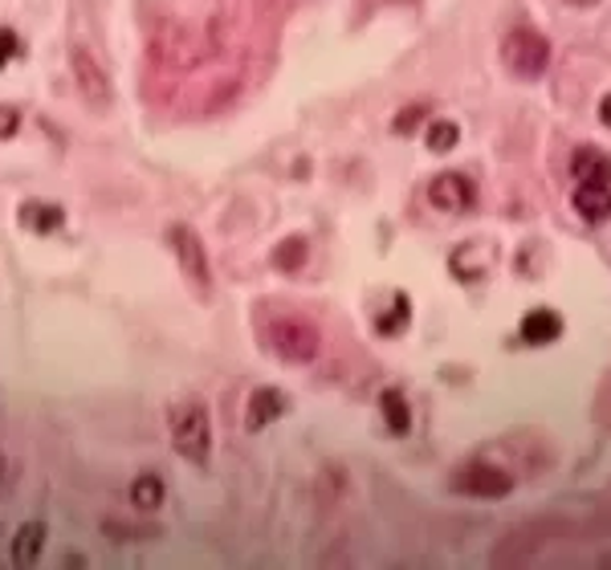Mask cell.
<instances>
[{"mask_svg":"<svg viewBox=\"0 0 611 570\" xmlns=\"http://www.w3.org/2000/svg\"><path fill=\"white\" fill-rule=\"evenodd\" d=\"M171 448L180 452L188 464H208L213 457V416L200 400H183L171 408L168 416Z\"/></svg>","mask_w":611,"mask_h":570,"instance_id":"obj_1","label":"cell"},{"mask_svg":"<svg viewBox=\"0 0 611 570\" xmlns=\"http://www.w3.org/2000/svg\"><path fill=\"white\" fill-rule=\"evenodd\" d=\"M265 339L274 347V355L290 367H310L322 351V330L306 314H274Z\"/></svg>","mask_w":611,"mask_h":570,"instance_id":"obj_2","label":"cell"},{"mask_svg":"<svg viewBox=\"0 0 611 570\" xmlns=\"http://www.w3.org/2000/svg\"><path fill=\"white\" fill-rule=\"evenodd\" d=\"M502 62L510 65L514 77H542L550 65V41L538 29H530V25H518V29L505 33Z\"/></svg>","mask_w":611,"mask_h":570,"instance_id":"obj_3","label":"cell"},{"mask_svg":"<svg viewBox=\"0 0 611 570\" xmlns=\"http://www.w3.org/2000/svg\"><path fill=\"white\" fill-rule=\"evenodd\" d=\"M168 245H171V253H176V265H180L183 281H188L200 298H208V293H213V265H208V248H204V241L196 237V229L171 225Z\"/></svg>","mask_w":611,"mask_h":570,"instance_id":"obj_4","label":"cell"},{"mask_svg":"<svg viewBox=\"0 0 611 570\" xmlns=\"http://www.w3.org/2000/svg\"><path fill=\"white\" fill-rule=\"evenodd\" d=\"M453 489L465 497H486V501H498V497H510L514 489V477L502 473L498 464L474 461V464H460L453 473Z\"/></svg>","mask_w":611,"mask_h":570,"instance_id":"obj_5","label":"cell"},{"mask_svg":"<svg viewBox=\"0 0 611 570\" xmlns=\"http://www.w3.org/2000/svg\"><path fill=\"white\" fill-rule=\"evenodd\" d=\"M70 74H74L77 94H82L94 110L110 107V77H107V70H103V62H98L86 46L70 49Z\"/></svg>","mask_w":611,"mask_h":570,"instance_id":"obj_6","label":"cell"},{"mask_svg":"<svg viewBox=\"0 0 611 570\" xmlns=\"http://www.w3.org/2000/svg\"><path fill=\"white\" fill-rule=\"evenodd\" d=\"M428 201H432V208H441V213L460 216L477 204V187H474V180L460 175V171H441V175L428 184Z\"/></svg>","mask_w":611,"mask_h":570,"instance_id":"obj_7","label":"cell"},{"mask_svg":"<svg viewBox=\"0 0 611 570\" xmlns=\"http://www.w3.org/2000/svg\"><path fill=\"white\" fill-rule=\"evenodd\" d=\"M522 342H530V347H547V342H559L563 339V314L550 306H538L530 310L518 326Z\"/></svg>","mask_w":611,"mask_h":570,"instance_id":"obj_8","label":"cell"},{"mask_svg":"<svg viewBox=\"0 0 611 570\" xmlns=\"http://www.w3.org/2000/svg\"><path fill=\"white\" fill-rule=\"evenodd\" d=\"M498 262V248L489 241H469L453 253V278L457 281H477L481 274H489V265Z\"/></svg>","mask_w":611,"mask_h":570,"instance_id":"obj_9","label":"cell"},{"mask_svg":"<svg viewBox=\"0 0 611 570\" xmlns=\"http://www.w3.org/2000/svg\"><path fill=\"white\" fill-rule=\"evenodd\" d=\"M571 208L587 225H603L611 216V184H579L575 196H571Z\"/></svg>","mask_w":611,"mask_h":570,"instance_id":"obj_10","label":"cell"},{"mask_svg":"<svg viewBox=\"0 0 611 570\" xmlns=\"http://www.w3.org/2000/svg\"><path fill=\"white\" fill-rule=\"evenodd\" d=\"M281 412H286L281 391H277V387H257V391L249 396V408H244V424H249V432H261V428H269Z\"/></svg>","mask_w":611,"mask_h":570,"instance_id":"obj_11","label":"cell"},{"mask_svg":"<svg viewBox=\"0 0 611 570\" xmlns=\"http://www.w3.org/2000/svg\"><path fill=\"white\" fill-rule=\"evenodd\" d=\"M46 538H49L46 522H25V525H21V530L13 534V546H9V555H13L16 567H33L37 558L46 555Z\"/></svg>","mask_w":611,"mask_h":570,"instance_id":"obj_12","label":"cell"},{"mask_svg":"<svg viewBox=\"0 0 611 570\" xmlns=\"http://www.w3.org/2000/svg\"><path fill=\"white\" fill-rule=\"evenodd\" d=\"M571 175L579 184H608L611 180V155L599 151V147H579L571 155Z\"/></svg>","mask_w":611,"mask_h":570,"instance_id":"obj_13","label":"cell"},{"mask_svg":"<svg viewBox=\"0 0 611 570\" xmlns=\"http://www.w3.org/2000/svg\"><path fill=\"white\" fill-rule=\"evenodd\" d=\"M380 412H383V424H387L392 436H408V432H412V408H408V400H404L399 387H387V391H383Z\"/></svg>","mask_w":611,"mask_h":570,"instance_id":"obj_14","label":"cell"},{"mask_svg":"<svg viewBox=\"0 0 611 570\" xmlns=\"http://www.w3.org/2000/svg\"><path fill=\"white\" fill-rule=\"evenodd\" d=\"M168 501V489H164V477H155V473H139L131 481V506L139 513H155V509Z\"/></svg>","mask_w":611,"mask_h":570,"instance_id":"obj_15","label":"cell"},{"mask_svg":"<svg viewBox=\"0 0 611 570\" xmlns=\"http://www.w3.org/2000/svg\"><path fill=\"white\" fill-rule=\"evenodd\" d=\"M21 225L29 232L49 237V232H58L61 225H65V213H61L58 204H25V208H21Z\"/></svg>","mask_w":611,"mask_h":570,"instance_id":"obj_16","label":"cell"},{"mask_svg":"<svg viewBox=\"0 0 611 570\" xmlns=\"http://www.w3.org/2000/svg\"><path fill=\"white\" fill-rule=\"evenodd\" d=\"M408 323H412V302H408L404 293H396V298H392V306L375 318V330H380L383 339H396V335L408 330Z\"/></svg>","mask_w":611,"mask_h":570,"instance_id":"obj_17","label":"cell"},{"mask_svg":"<svg viewBox=\"0 0 611 570\" xmlns=\"http://www.w3.org/2000/svg\"><path fill=\"white\" fill-rule=\"evenodd\" d=\"M424 143H428V151L448 155L460 143V126L453 123V119H436V123L424 126Z\"/></svg>","mask_w":611,"mask_h":570,"instance_id":"obj_18","label":"cell"},{"mask_svg":"<svg viewBox=\"0 0 611 570\" xmlns=\"http://www.w3.org/2000/svg\"><path fill=\"white\" fill-rule=\"evenodd\" d=\"M306 257H310L306 237H286V241L274 248V265L281 269V274H298V269L306 265Z\"/></svg>","mask_w":611,"mask_h":570,"instance_id":"obj_19","label":"cell"},{"mask_svg":"<svg viewBox=\"0 0 611 570\" xmlns=\"http://www.w3.org/2000/svg\"><path fill=\"white\" fill-rule=\"evenodd\" d=\"M424 119H428V102H412L408 110H399L392 126H396V135H416V126L424 123Z\"/></svg>","mask_w":611,"mask_h":570,"instance_id":"obj_20","label":"cell"},{"mask_svg":"<svg viewBox=\"0 0 611 570\" xmlns=\"http://www.w3.org/2000/svg\"><path fill=\"white\" fill-rule=\"evenodd\" d=\"M16 131H21V110L0 107V140H13Z\"/></svg>","mask_w":611,"mask_h":570,"instance_id":"obj_21","label":"cell"},{"mask_svg":"<svg viewBox=\"0 0 611 570\" xmlns=\"http://www.w3.org/2000/svg\"><path fill=\"white\" fill-rule=\"evenodd\" d=\"M16 53H21V41H16L13 29H0V70L13 62Z\"/></svg>","mask_w":611,"mask_h":570,"instance_id":"obj_22","label":"cell"},{"mask_svg":"<svg viewBox=\"0 0 611 570\" xmlns=\"http://www.w3.org/2000/svg\"><path fill=\"white\" fill-rule=\"evenodd\" d=\"M599 123L611 131V94H603V98H599Z\"/></svg>","mask_w":611,"mask_h":570,"instance_id":"obj_23","label":"cell"},{"mask_svg":"<svg viewBox=\"0 0 611 570\" xmlns=\"http://www.w3.org/2000/svg\"><path fill=\"white\" fill-rule=\"evenodd\" d=\"M571 4H579V9H587V4H599V0H571Z\"/></svg>","mask_w":611,"mask_h":570,"instance_id":"obj_24","label":"cell"},{"mask_svg":"<svg viewBox=\"0 0 611 570\" xmlns=\"http://www.w3.org/2000/svg\"><path fill=\"white\" fill-rule=\"evenodd\" d=\"M0 473H4V461H0Z\"/></svg>","mask_w":611,"mask_h":570,"instance_id":"obj_25","label":"cell"}]
</instances>
